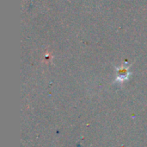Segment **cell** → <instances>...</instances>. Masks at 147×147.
Returning <instances> with one entry per match:
<instances>
[{
	"instance_id": "1",
	"label": "cell",
	"mask_w": 147,
	"mask_h": 147,
	"mask_svg": "<svg viewBox=\"0 0 147 147\" xmlns=\"http://www.w3.org/2000/svg\"><path fill=\"white\" fill-rule=\"evenodd\" d=\"M132 65L133 63H122L119 67L115 66L116 70V77H115V83L117 82L121 84L129 80L130 76L132 75V73L129 71V68H131Z\"/></svg>"
}]
</instances>
